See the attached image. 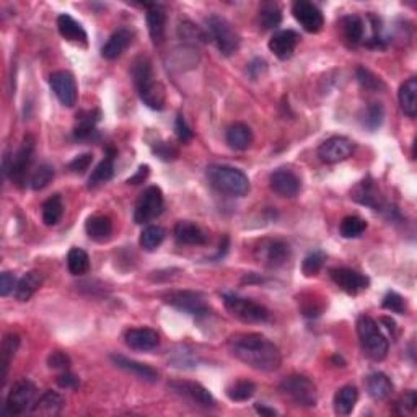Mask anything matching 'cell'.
Listing matches in <instances>:
<instances>
[{"label": "cell", "instance_id": "cell-1", "mask_svg": "<svg viewBox=\"0 0 417 417\" xmlns=\"http://www.w3.org/2000/svg\"><path fill=\"white\" fill-rule=\"evenodd\" d=\"M231 354L241 362L261 372H274L281 367V350L272 341L261 334H235L229 341Z\"/></svg>", "mask_w": 417, "mask_h": 417}, {"label": "cell", "instance_id": "cell-2", "mask_svg": "<svg viewBox=\"0 0 417 417\" xmlns=\"http://www.w3.org/2000/svg\"><path fill=\"white\" fill-rule=\"evenodd\" d=\"M207 179L212 188L229 196H246L250 193V179L238 168L227 165H211L207 168Z\"/></svg>", "mask_w": 417, "mask_h": 417}, {"label": "cell", "instance_id": "cell-3", "mask_svg": "<svg viewBox=\"0 0 417 417\" xmlns=\"http://www.w3.org/2000/svg\"><path fill=\"white\" fill-rule=\"evenodd\" d=\"M357 334L363 354L367 355L368 359L375 360V362H380V360L386 357L390 344H388V339L385 336L382 334V331L378 328L375 320L367 315L359 316Z\"/></svg>", "mask_w": 417, "mask_h": 417}, {"label": "cell", "instance_id": "cell-4", "mask_svg": "<svg viewBox=\"0 0 417 417\" xmlns=\"http://www.w3.org/2000/svg\"><path fill=\"white\" fill-rule=\"evenodd\" d=\"M207 38L215 42L219 51L224 56H231L238 51L240 36L231 26V23L219 15H212L206 20Z\"/></svg>", "mask_w": 417, "mask_h": 417}, {"label": "cell", "instance_id": "cell-5", "mask_svg": "<svg viewBox=\"0 0 417 417\" xmlns=\"http://www.w3.org/2000/svg\"><path fill=\"white\" fill-rule=\"evenodd\" d=\"M36 400V386L35 383L30 380H18L13 383V386L8 391V396L3 404L2 416L3 417H15L22 416L25 412H30V409L35 404Z\"/></svg>", "mask_w": 417, "mask_h": 417}, {"label": "cell", "instance_id": "cell-6", "mask_svg": "<svg viewBox=\"0 0 417 417\" xmlns=\"http://www.w3.org/2000/svg\"><path fill=\"white\" fill-rule=\"evenodd\" d=\"M225 308L229 310L231 316L243 323H263L269 318V310L261 303L251 300V298H243L234 293H224Z\"/></svg>", "mask_w": 417, "mask_h": 417}, {"label": "cell", "instance_id": "cell-7", "mask_svg": "<svg viewBox=\"0 0 417 417\" xmlns=\"http://www.w3.org/2000/svg\"><path fill=\"white\" fill-rule=\"evenodd\" d=\"M281 391L288 400H292L297 406L302 407L316 406V400H318L315 383L303 375H291L284 378L281 383Z\"/></svg>", "mask_w": 417, "mask_h": 417}, {"label": "cell", "instance_id": "cell-8", "mask_svg": "<svg viewBox=\"0 0 417 417\" xmlns=\"http://www.w3.org/2000/svg\"><path fill=\"white\" fill-rule=\"evenodd\" d=\"M163 211V194L162 189L156 186L147 188L140 194L139 201L136 204L134 220L136 224H147V222L154 220Z\"/></svg>", "mask_w": 417, "mask_h": 417}, {"label": "cell", "instance_id": "cell-9", "mask_svg": "<svg viewBox=\"0 0 417 417\" xmlns=\"http://www.w3.org/2000/svg\"><path fill=\"white\" fill-rule=\"evenodd\" d=\"M33 154H35V139L31 136H26L25 140L15 156H12L10 160V168H8V174L13 183L17 186H23V183L26 181L28 172L31 168V162H33Z\"/></svg>", "mask_w": 417, "mask_h": 417}, {"label": "cell", "instance_id": "cell-10", "mask_svg": "<svg viewBox=\"0 0 417 417\" xmlns=\"http://www.w3.org/2000/svg\"><path fill=\"white\" fill-rule=\"evenodd\" d=\"M254 256L264 266L279 268L291 258V248L282 240H263L254 250Z\"/></svg>", "mask_w": 417, "mask_h": 417}, {"label": "cell", "instance_id": "cell-11", "mask_svg": "<svg viewBox=\"0 0 417 417\" xmlns=\"http://www.w3.org/2000/svg\"><path fill=\"white\" fill-rule=\"evenodd\" d=\"M354 142L343 136L329 137L328 140H325L318 149V156L321 162L325 163H339L348 160L350 155L354 154Z\"/></svg>", "mask_w": 417, "mask_h": 417}, {"label": "cell", "instance_id": "cell-12", "mask_svg": "<svg viewBox=\"0 0 417 417\" xmlns=\"http://www.w3.org/2000/svg\"><path fill=\"white\" fill-rule=\"evenodd\" d=\"M329 276L336 286H338L341 291L349 293V295H357V293L367 291L368 286H370V281H368L367 276H363V274L349 268L331 269Z\"/></svg>", "mask_w": 417, "mask_h": 417}, {"label": "cell", "instance_id": "cell-13", "mask_svg": "<svg viewBox=\"0 0 417 417\" xmlns=\"http://www.w3.org/2000/svg\"><path fill=\"white\" fill-rule=\"evenodd\" d=\"M49 85L52 92H54V95L64 106L72 108L77 103V83H75L74 75L67 72V70H59V72L52 74L49 77Z\"/></svg>", "mask_w": 417, "mask_h": 417}, {"label": "cell", "instance_id": "cell-14", "mask_svg": "<svg viewBox=\"0 0 417 417\" xmlns=\"http://www.w3.org/2000/svg\"><path fill=\"white\" fill-rule=\"evenodd\" d=\"M167 303L193 316H207L208 311H211V308H208L207 303L204 302L201 293L189 292V291L172 292L167 297Z\"/></svg>", "mask_w": 417, "mask_h": 417}, {"label": "cell", "instance_id": "cell-15", "mask_svg": "<svg viewBox=\"0 0 417 417\" xmlns=\"http://www.w3.org/2000/svg\"><path fill=\"white\" fill-rule=\"evenodd\" d=\"M292 13L295 20L303 26L308 33H318L325 26L323 13L315 3L306 2V0H298L292 6Z\"/></svg>", "mask_w": 417, "mask_h": 417}, {"label": "cell", "instance_id": "cell-16", "mask_svg": "<svg viewBox=\"0 0 417 417\" xmlns=\"http://www.w3.org/2000/svg\"><path fill=\"white\" fill-rule=\"evenodd\" d=\"M170 388L177 393V395L186 398L194 404L202 406V407H214L215 406V400L214 396L211 395V391L206 390L202 385L194 382H172L170 383Z\"/></svg>", "mask_w": 417, "mask_h": 417}, {"label": "cell", "instance_id": "cell-17", "mask_svg": "<svg viewBox=\"0 0 417 417\" xmlns=\"http://www.w3.org/2000/svg\"><path fill=\"white\" fill-rule=\"evenodd\" d=\"M269 183H271L272 191L282 197H295L302 188L300 178L287 168L276 170L269 178Z\"/></svg>", "mask_w": 417, "mask_h": 417}, {"label": "cell", "instance_id": "cell-18", "mask_svg": "<svg viewBox=\"0 0 417 417\" xmlns=\"http://www.w3.org/2000/svg\"><path fill=\"white\" fill-rule=\"evenodd\" d=\"M298 41H300V36H298L297 31L281 30L274 33L271 40H269V49H271V52L277 59L287 60L291 59L293 52H295Z\"/></svg>", "mask_w": 417, "mask_h": 417}, {"label": "cell", "instance_id": "cell-19", "mask_svg": "<svg viewBox=\"0 0 417 417\" xmlns=\"http://www.w3.org/2000/svg\"><path fill=\"white\" fill-rule=\"evenodd\" d=\"M132 40H134V31L129 30V28H120V30L113 33L106 44L103 46V58L108 60H115L121 58L127 47L132 44Z\"/></svg>", "mask_w": 417, "mask_h": 417}, {"label": "cell", "instance_id": "cell-20", "mask_svg": "<svg viewBox=\"0 0 417 417\" xmlns=\"http://www.w3.org/2000/svg\"><path fill=\"white\" fill-rule=\"evenodd\" d=\"M111 360L115 362L116 367H120V368H122V370L132 373V375L140 378V380L150 382V383L158 382V372H156L155 368H152L150 365L137 362V360H132L127 357H122V355H111Z\"/></svg>", "mask_w": 417, "mask_h": 417}, {"label": "cell", "instance_id": "cell-21", "mask_svg": "<svg viewBox=\"0 0 417 417\" xmlns=\"http://www.w3.org/2000/svg\"><path fill=\"white\" fill-rule=\"evenodd\" d=\"M160 343L156 331L150 328H134L126 333L127 348L134 350H154Z\"/></svg>", "mask_w": 417, "mask_h": 417}, {"label": "cell", "instance_id": "cell-22", "mask_svg": "<svg viewBox=\"0 0 417 417\" xmlns=\"http://www.w3.org/2000/svg\"><path fill=\"white\" fill-rule=\"evenodd\" d=\"M64 407V398L56 391H46L40 400L35 401V404L30 409V414L33 416H42V417H54L58 416Z\"/></svg>", "mask_w": 417, "mask_h": 417}, {"label": "cell", "instance_id": "cell-23", "mask_svg": "<svg viewBox=\"0 0 417 417\" xmlns=\"http://www.w3.org/2000/svg\"><path fill=\"white\" fill-rule=\"evenodd\" d=\"M140 95V99L144 101L147 106L152 108V110H163L165 106V99H167V93H165V87L156 80H149L140 87H137Z\"/></svg>", "mask_w": 417, "mask_h": 417}, {"label": "cell", "instance_id": "cell-24", "mask_svg": "<svg viewBox=\"0 0 417 417\" xmlns=\"http://www.w3.org/2000/svg\"><path fill=\"white\" fill-rule=\"evenodd\" d=\"M174 238L181 245H206L207 235L199 225L181 220L174 227Z\"/></svg>", "mask_w": 417, "mask_h": 417}, {"label": "cell", "instance_id": "cell-25", "mask_svg": "<svg viewBox=\"0 0 417 417\" xmlns=\"http://www.w3.org/2000/svg\"><path fill=\"white\" fill-rule=\"evenodd\" d=\"M147 26L154 44H162L167 31V13L162 7L152 6L147 12Z\"/></svg>", "mask_w": 417, "mask_h": 417}, {"label": "cell", "instance_id": "cell-26", "mask_svg": "<svg viewBox=\"0 0 417 417\" xmlns=\"http://www.w3.org/2000/svg\"><path fill=\"white\" fill-rule=\"evenodd\" d=\"M85 231H87V235L93 241L103 243V241H108L111 238L113 222L106 215H93L85 224Z\"/></svg>", "mask_w": 417, "mask_h": 417}, {"label": "cell", "instance_id": "cell-27", "mask_svg": "<svg viewBox=\"0 0 417 417\" xmlns=\"http://www.w3.org/2000/svg\"><path fill=\"white\" fill-rule=\"evenodd\" d=\"M42 281H44V277H42V274L40 271L26 272L25 276L18 281L15 292H13L15 293L17 300L18 302L30 300V298L40 291V287L42 286Z\"/></svg>", "mask_w": 417, "mask_h": 417}, {"label": "cell", "instance_id": "cell-28", "mask_svg": "<svg viewBox=\"0 0 417 417\" xmlns=\"http://www.w3.org/2000/svg\"><path fill=\"white\" fill-rule=\"evenodd\" d=\"M365 388H367L368 395L377 401L386 400L393 393L391 380L382 372H375L372 375H368L367 380H365Z\"/></svg>", "mask_w": 417, "mask_h": 417}, {"label": "cell", "instance_id": "cell-29", "mask_svg": "<svg viewBox=\"0 0 417 417\" xmlns=\"http://www.w3.org/2000/svg\"><path fill=\"white\" fill-rule=\"evenodd\" d=\"M58 30L60 36L65 38L67 41L83 42V44L87 42V31L83 30V26L77 20H74L67 13H63V15L58 17Z\"/></svg>", "mask_w": 417, "mask_h": 417}, {"label": "cell", "instance_id": "cell-30", "mask_svg": "<svg viewBox=\"0 0 417 417\" xmlns=\"http://www.w3.org/2000/svg\"><path fill=\"white\" fill-rule=\"evenodd\" d=\"M227 144L235 150H246L253 144V132L243 122H235L227 129Z\"/></svg>", "mask_w": 417, "mask_h": 417}, {"label": "cell", "instance_id": "cell-31", "mask_svg": "<svg viewBox=\"0 0 417 417\" xmlns=\"http://www.w3.org/2000/svg\"><path fill=\"white\" fill-rule=\"evenodd\" d=\"M400 104L401 110L407 117H416L417 115V80L416 77L407 79L400 88Z\"/></svg>", "mask_w": 417, "mask_h": 417}, {"label": "cell", "instance_id": "cell-32", "mask_svg": "<svg viewBox=\"0 0 417 417\" xmlns=\"http://www.w3.org/2000/svg\"><path fill=\"white\" fill-rule=\"evenodd\" d=\"M359 400V391L357 388L352 385L343 386L341 390L336 393L334 396V411L339 416H349L354 411L355 402Z\"/></svg>", "mask_w": 417, "mask_h": 417}, {"label": "cell", "instance_id": "cell-33", "mask_svg": "<svg viewBox=\"0 0 417 417\" xmlns=\"http://www.w3.org/2000/svg\"><path fill=\"white\" fill-rule=\"evenodd\" d=\"M352 197L359 204H362V206H368L372 208H378L382 202L380 193L377 191L375 184H373V181H370V179H365V181L360 183L359 186L354 189Z\"/></svg>", "mask_w": 417, "mask_h": 417}, {"label": "cell", "instance_id": "cell-34", "mask_svg": "<svg viewBox=\"0 0 417 417\" xmlns=\"http://www.w3.org/2000/svg\"><path fill=\"white\" fill-rule=\"evenodd\" d=\"M341 28H343V35L349 44L357 46L363 40V22L357 15H348L341 20Z\"/></svg>", "mask_w": 417, "mask_h": 417}, {"label": "cell", "instance_id": "cell-35", "mask_svg": "<svg viewBox=\"0 0 417 417\" xmlns=\"http://www.w3.org/2000/svg\"><path fill=\"white\" fill-rule=\"evenodd\" d=\"M64 214V204H63V197L59 194H54V196L47 199V201L42 204V222L47 227H54L58 225L60 219H63Z\"/></svg>", "mask_w": 417, "mask_h": 417}, {"label": "cell", "instance_id": "cell-36", "mask_svg": "<svg viewBox=\"0 0 417 417\" xmlns=\"http://www.w3.org/2000/svg\"><path fill=\"white\" fill-rule=\"evenodd\" d=\"M18 345H20V338H18V334H8L6 336V339H3L2 343V349H0V357H2V386L6 385L7 380V373H8V365H10L12 359L15 357Z\"/></svg>", "mask_w": 417, "mask_h": 417}, {"label": "cell", "instance_id": "cell-37", "mask_svg": "<svg viewBox=\"0 0 417 417\" xmlns=\"http://www.w3.org/2000/svg\"><path fill=\"white\" fill-rule=\"evenodd\" d=\"M67 268L74 276H83L90 269V258L82 248H72L67 254Z\"/></svg>", "mask_w": 417, "mask_h": 417}, {"label": "cell", "instance_id": "cell-38", "mask_svg": "<svg viewBox=\"0 0 417 417\" xmlns=\"http://www.w3.org/2000/svg\"><path fill=\"white\" fill-rule=\"evenodd\" d=\"M113 174H115V165H113V156H108V158H104L101 163L97 165V168L93 170L92 174H90L88 178V188H97L99 184L110 181L113 178Z\"/></svg>", "mask_w": 417, "mask_h": 417}, {"label": "cell", "instance_id": "cell-39", "mask_svg": "<svg viewBox=\"0 0 417 417\" xmlns=\"http://www.w3.org/2000/svg\"><path fill=\"white\" fill-rule=\"evenodd\" d=\"M282 13L276 3H264L259 10V25L263 30H274L281 25Z\"/></svg>", "mask_w": 417, "mask_h": 417}, {"label": "cell", "instance_id": "cell-40", "mask_svg": "<svg viewBox=\"0 0 417 417\" xmlns=\"http://www.w3.org/2000/svg\"><path fill=\"white\" fill-rule=\"evenodd\" d=\"M254 393H256V385L253 382H248V380H238L231 386L227 388V396H229L231 401H236V402L251 400V398L254 396Z\"/></svg>", "mask_w": 417, "mask_h": 417}, {"label": "cell", "instance_id": "cell-41", "mask_svg": "<svg viewBox=\"0 0 417 417\" xmlns=\"http://www.w3.org/2000/svg\"><path fill=\"white\" fill-rule=\"evenodd\" d=\"M165 230L158 225H149L140 234V246L145 251H154L163 243Z\"/></svg>", "mask_w": 417, "mask_h": 417}, {"label": "cell", "instance_id": "cell-42", "mask_svg": "<svg viewBox=\"0 0 417 417\" xmlns=\"http://www.w3.org/2000/svg\"><path fill=\"white\" fill-rule=\"evenodd\" d=\"M365 230H367V222L357 215L345 217L339 225V231L344 238H359Z\"/></svg>", "mask_w": 417, "mask_h": 417}, {"label": "cell", "instance_id": "cell-43", "mask_svg": "<svg viewBox=\"0 0 417 417\" xmlns=\"http://www.w3.org/2000/svg\"><path fill=\"white\" fill-rule=\"evenodd\" d=\"M52 178H54V168L47 163L40 165V167L35 170V173L31 174L30 186L31 189H35V191H40V189H44L47 184L52 181Z\"/></svg>", "mask_w": 417, "mask_h": 417}, {"label": "cell", "instance_id": "cell-44", "mask_svg": "<svg viewBox=\"0 0 417 417\" xmlns=\"http://www.w3.org/2000/svg\"><path fill=\"white\" fill-rule=\"evenodd\" d=\"M325 259V253H321V251H313V253H310L303 259L302 272L305 274L306 277L316 276V274L321 271V268H323Z\"/></svg>", "mask_w": 417, "mask_h": 417}, {"label": "cell", "instance_id": "cell-45", "mask_svg": "<svg viewBox=\"0 0 417 417\" xmlns=\"http://www.w3.org/2000/svg\"><path fill=\"white\" fill-rule=\"evenodd\" d=\"M383 116H385V113H383L382 104L380 103H372L370 106L367 108V111H365L363 124L367 126L370 131H377L378 127L382 126Z\"/></svg>", "mask_w": 417, "mask_h": 417}, {"label": "cell", "instance_id": "cell-46", "mask_svg": "<svg viewBox=\"0 0 417 417\" xmlns=\"http://www.w3.org/2000/svg\"><path fill=\"white\" fill-rule=\"evenodd\" d=\"M383 308L385 310H390L393 313H400V315H404L406 313V302L400 293L396 292H388L385 297H383Z\"/></svg>", "mask_w": 417, "mask_h": 417}, {"label": "cell", "instance_id": "cell-47", "mask_svg": "<svg viewBox=\"0 0 417 417\" xmlns=\"http://www.w3.org/2000/svg\"><path fill=\"white\" fill-rule=\"evenodd\" d=\"M417 407V395L416 391H407L396 401V412L398 414H412Z\"/></svg>", "mask_w": 417, "mask_h": 417}, {"label": "cell", "instance_id": "cell-48", "mask_svg": "<svg viewBox=\"0 0 417 417\" xmlns=\"http://www.w3.org/2000/svg\"><path fill=\"white\" fill-rule=\"evenodd\" d=\"M357 80L362 87H365L367 90H373V92H377V90H382L383 87H385L377 75H373L370 70L362 69V67L357 69Z\"/></svg>", "mask_w": 417, "mask_h": 417}, {"label": "cell", "instance_id": "cell-49", "mask_svg": "<svg viewBox=\"0 0 417 417\" xmlns=\"http://www.w3.org/2000/svg\"><path fill=\"white\" fill-rule=\"evenodd\" d=\"M154 154L163 162H173V160L178 158V149L170 142H158L154 147Z\"/></svg>", "mask_w": 417, "mask_h": 417}, {"label": "cell", "instance_id": "cell-50", "mask_svg": "<svg viewBox=\"0 0 417 417\" xmlns=\"http://www.w3.org/2000/svg\"><path fill=\"white\" fill-rule=\"evenodd\" d=\"M92 162H93L92 154H82V155L75 156L72 162L69 163V170L75 174H83L90 168Z\"/></svg>", "mask_w": 417, "mask_h": 417}, {"label": "cell", "instance_id": "cell-51", "mask_svg": "<svg viewBox=\"0 0 417 417\" xmlns=\"http://www.w3.org/2000/svg\"><path fill=\"white\" fill-rule=\"evenodd\" d=\"M17 284H18V281H17L15 274L2 272V276H0V295L2 297L10 295L12 292H15Z\"/></svg>", "mask_w": 417, "mask_h": 417}, {"label": "cell", "instance_id": "cell-52", "mask_svg": "<svg viewBox=\"0 0 417 417\" xmlns=\"http://www.w3.org/2000/svg\"><path fill=\"white\" fill-rule=\"evenodd\" d=\"M47 363H49L51 368H54V370H67L69 365H70V359L67 354L64 352H52L49 355V359H47Z\"/></svg>", "mask_w": 417, "mask_h": 417}, {"label": "cell", "instance_id": "cell-53", "mask_svg": "<svg viewBox=\"0 0 417 417\" xmlns=\"http://www.w3.org/2000/svg\"><path fill=\"white\" fill-rule=\"evenodd\" d=\"M174 131H177L178 139L181 142H189L193 139L191 127L186 124V121H184V117L181 115L177 117V122H174Z\"/></svg>", "mask_w": 417, "mask_h": 417}, {"label": "cell", "instance_id": "cell-54", "mask_svg": "<svg viewBox=\"0 0 417 417\" xmlns=\"http://www.w3.org/2000/svg\"><path fill=\"white\" fill-rule=\"evenodd\" d=\"M58 385L60 388H72V390H75V388L79 386V378L72 375V373H63V375L58 377Z\"/></svg>", "mask_w": 417, "mask_h": 417}, {"label": "cell", "instance_id": "cell-55", "mask_svg": "<svg viewBox=\"0 0 417 417\" xmlns=\"http://www.w3.org/2000/svg\"><path fill=\"white\" fill-rule=\"evenodd\" d=\"M248 70H250L251 77H253V79H259L261 75H263V72H266V63H264L263 59H254L253 63L250 64Z\"/></svg>", "mask_w": 417, "mask_h": 417}, {"label": "cell", "instance_id": "cell-56", "mask_svg": "<svg viewBox=\"0 0 417 417\" xmlns=\"http://www.w3.org/2000/svg\"><path fill=\"white\" fill-rule=\"evenodd\" d=\"M149 177V167H147V165H142V167L139 168V172H137L134 177L132 178H129V184H139V183H142L144 181V179Z\"/></svg>", "mask_w": 417, "mask_h": 417}, {"label": "cell", "instance_id": "cell-57", "mask_svg": "<svg viewBox=\"0 0 417 417\" xmlns=\"http://www.w3.org/2000/svg\"><path fill=\"white\" fill-rule=\"evenodd\" d=\"M256 411L259 412L261 416H276L277 412L274 411V409H269V407H266V406H263V404H256Z\"/></svg>", "mask_w": 417, "mask_h": 417}, {"label": "cell", "instance_id": "cell-58", "mask_svg": "<svg viewBox=\"0 0 417 417\" xmlns=\"http://www.w3.org/2000/svg\"><path fill=\"white\" fill-rule=\"evenodd\" d=\"M380 321H382V323L386 325V329L388 331L395 333V331H396V323H395V321H393L391 318H386V316H383V318H380Z\"/></svg>", "mask_w": 417, "mask_h": 417}]
</instances>
